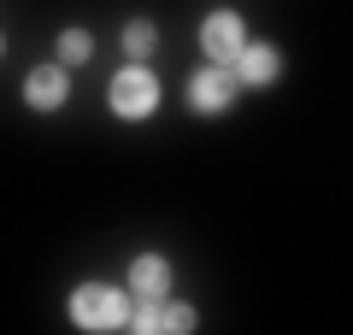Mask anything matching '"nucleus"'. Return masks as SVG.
I'll list each match as a JSON object with an SVG mask.
<instances>
[{
	"instance_id": "3",
	"label": "nucleus",
	"mask_w": 353,
	"mask_h": 335,
	"mask_svg": "<svg viewBox=\"0 0 353 335\" xmlns=\"http://www.w3.org/2000/svg\"><path fill=\"white\" fill-rule=\"evenodd\" d=\"M236 71L230 65H218V59H206L201 71L189 77V112H201V118H224L230 106H236Z\"/></svg>"
},
{
	"instance_id": "9",
	"label": "nucleus",
	"mask_w": 353,
	"mask_h": 335,
	"mask_svg": "<svg viewBox=\"0 0 353 335\" xmlns=\"http://www.w3.org/2000/svg\"><path fill=\"white\" fill-rule=\"evenodd\" d=\"M88 53H94V36H88V30H65L59 48H53V59L71 71V65H88Z\"/></svg>"
},
{
	"instance_id": "12",
	"label": "nucleus",
	"mask_w": 353,
	"mask_h": 335,
	"mask_svg": "<svg viewBox=\"0 0 353 335\" xmlns=\"http://www.w3.org/2000/svg\"><path fill=\"white\" fill-rule=\"evenodd\" d=\"M0 53H6V36H0Z\"/></svg>"
},
{
	"instance_id": "4",
	"label": "nucleus",
	"mask_w": 353,
	"mask_h": 335,
	"mask_svg": "<svg viewBox=\"0 0 353 335\" xmlns=\"http://www.w3.org/2000/svg\"><path fill=\"white\" fill-rule=\"evenodd\" d=\"M241 41H248V24H241V12L218 6V12H206V18H201V48H206V59L230 65V59L241 53Z\"/></svg>"
},
{
	"instance_id": "8",
	"label": "nucleus",
	"mask_w": 353,
	"mask_h": 335,
	"mask_svg": "<svg viewBox=\"0 0 353 335\" xmlns=\"http://www.w3.org/2000/svg\"><path fill=\"white\" fill-rule=\"evenodd\" d=\"M153 48H159V30H153L148 18H130L124 24V59H148Z\"/></svg>"
},
{
	"instance_id": "6",
	"label": "nucleus",
	"mask_w": 353,
	"mask_h": 335,
	"mask_svg": "<svg viewBox=\"0 0 353 335\" xmlns=\"http://www.w3.org/2000/svg\"><path fill=\"white\" fill-rule=\"evenodd\" d=\"M230 71H236V83H248V88H271L283 77V53L271 48V41H241V53L230 59Z\"/></svg>"
},
{
	"instance_id": "1",
	"label": "nucleus",
	"mask_w": 353,
	"mask_h": 335,
	"mask_svg": "<svg viewBox=\"0 0 353 335\" xmlns=\"http://www.w3.org/2000/svg\"><path fill=\"white\" fill-rule=\"evenodd\" d=\"M130 306H136V294H130V288H112V283L71 288V323L77 329H94V335L130 329Z\"/></svg>"
},
{
	"instance_id": "5",
	"label": "nucleus",
	"mask_w": 353,
	"mask_h": 335,
	"mask_svg": "<svg viewBox=\"0 0 353 335\" xmlns=\"http://www.w3.org/2000/svg\"><path fill=\"white\" fill-rule=\"evenodd\" d=\"M65 100H71V71H65L59 59H53V65H36V71L24 77V106H30V112H59Z\"/></svg>"
},
{
	"instance_id": "2",
	"label": "nucleus",
	"mask_w": 353,
	"mask_h": 335,
	"mask_svg": "<svg viewBox=\"0 0 353 335\" xmlns=\"http://www.w3.org/2000/svg\"><path fill=\"white\" fill-rule=\"evenodd\" d=\"M106 106H112V118H124V124H141V118H153V112H159V77L148 71V59H130L124 71L112 77Z\"/></svg>"
},
{
	"instance_id": "7",
	"label": "nucleus",
	"mask_w": 353,
	"mask_h": 335,
	"mask_svg": "<svg viewBox=\"0 0 353 335\" xmlns=\"http://www.w3.org/2000/svg\"><path fill=\"white\" fill-rule=\"evenodd\" d=\"M124 288L136 300H165V294H171V259H159V253H136Z\"/></svg>"
},
{
	"instance_id": "10",
	"label": "nucleus",
	"mask_w": 353,
	"mask_h": 335,
	"mask_svg": "<svg viewBox=\"0 0 353 335\" xmlns=\"http://www.w3.org/2000/svg\"><path fill=\"white\" fill-rule=\"evenodd\" d=\"M194 323H201V318H194L189 300H171V294H165V306H159V329H165V335H189Z\"/></svg>"
},
{
	"instance_id": "11",
	"label": "nucleus",
	"mask_w": 353,
	"mask_h": 335,
	"mask_svg": "<svg viewBox=\"0 0 353 335\" xmlns=\"http://www.w3.org/2000/svg\"><path fill=\"white\" fill-rule=\"evenodd\" d=\"M159 306L165 300H136V306H130V329L136 335H159Z\"/></svg>"
}]
</instances>
